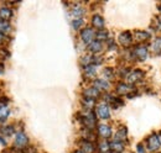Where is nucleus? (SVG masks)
<instances>
[{"label": "nucleus", "instance_id": "obj_29", "mask_svg": "<svg viewBox=\"0 0 161 153\" xmlns=\"http://www.w3.org/2000/svg\"><path fill=\"white\" fill-rule=\"evenodd\" d=\"M138 153H145V151H144V148H142V145H141V143L138 145Z\"/></svg>", "mask_w": 161, "mask_h": 153}, {"label": "nucleus", "instance_id": "obj_23", "mask_svg": "<svg viewBox=\"0 0 161 153\" xmlns=\"http://www.w3.org/2000/svg\"><path fill=\"white\" fill-rule=\"evenodd\" d=\"M96 37L98 38V41H105L108 38V32L105 30H99L97 34H96Z\"/></svg>", "mask_w": 161, "mask_h": 153}, {"label": "nucleus", "instance_id": "obj_15", "mask_svg": "<svg viewBox=\"0 0 161 153\" xmlns=\"http://www.w3.org/2000/svg\"><path fill=\"white\" fill-rule=\"evenodd\" d=\"M10 114V110L4 105V104H0V122H4Z\"/></svg>", "mask_w": 161, "mask_h": 153}, {"label": "nucleus", "instance_id": "obj_3", "mask_svg": "<svg viewBox=\"0 0 161 153\" xmlns=\"http://www.w3.org/2000/svg\"><path fill=\"white\" fill-rule=\"evenodd\" d=\"M133 53H134V57L136 58V59H139V61H145L146 57H147V50H146V47L145 46H140V45L134 48Z\"/></svg>", "mask_w": 161, "mask_h": 153}, {"label": "nucleus", "instance_id": "obj_16", "mask_svg": "<svg viewBox=\"0 0 161 153\" xmlns=\"http://www.w3.org/2000/svg\"><path fill=\"white\" fill-rule=\"evenodd\" d=\"M82 152L83 153H93L94 152V146L89 141H83L82 142Z\"/></svg>", "mask_w": 161, "mask_h": 153}, {"label": "nucleus", "instance_id": "obj_24", "mask_svg": "<svg viewBox=\"0 0 161 153\" xmlns=\"http://www.w3.org/2000/svg\"><path fill=\"white\" fill-rule=\"evenodd\" d=\"M125 137H126V129H120L115 135V140L117 141H123Z\"/></svg>", "mask_w": 161, "mask_h": 153}, {"label": "nucleus", "instance_id": "obj_21", "mask_svg": "<svg viewBox=\"0 0 161 153\" xmlns=\"http://www.w3.org/2000/svg\"><path fill=\"white\" fill-rule=\"evenodd\" d=\"M86 76H93L96 74V67L93 64H89V66H86V71H84Z\"/></svg>", "mask_w": 161, "mask_h": 153}, {"label": "nucleus", "instance_id": "obj_32", "mask_svg": "<svg viewBox=\"0 0 161 153\" xmlns=\"http://www.w3.org/2000/svg\"><path fill=\"white\" fill-rule=\"evenodd\" d=\"M73 153H83V152H82V151H80V150H77V151H75Z\"/></svg>", "mask_w": 161, "mask_h": 153}, {"label": "nucleus", "instance_id": "obj_9", "mask_svg": "<svg viewBox=\"0 0 161 153\" xmlns=\"http://www.w3.org/2000/svg\"><path fill=\"white\" fill-rule=\"evenodd\" d=\"M84 96L88 98V99H93L94 100L96 98L99 96V89H97L96 87L94 88H88V89L84 90Z\"/></svg>", "mask_w": 161, "mask_h": 153}, {"label": "nucleus", "instance_id": "obj_22", "mask_svg": "<svg viewBox=\"0 0 161 153\" xmlns=\"http://www.w3.org/2000/svg\"><path fill=\"white\" fill-rule=\"evenodd\" d=\"M72 14H73V16H76V18H80V16H83L84 10H83V8H80V6H75L73 10H72Z\"/></svg>", "mask_w": 161, "mask_h": 153}, {"label": "nucleus", "instance_id": "obj_18", "mask_svg": "<svg viewBox=\"0 0 161 153\" xmlns=\"http://www.w3.org/2000/svg\"><path fill=\"white\" fill-rule=\"evenodd\" d=\"M94 87L97 88V89H108L109 88V83L107 82V80H103V79H97L96 82H94Z\"/></svg>", "mask_w": 161, "mask_h": 153}, {"label": "nucleus", "instance_id": "obj_12", "mask_svg": "<svg viewBox=\"0 0 161 153\" xmlns=\"http://www.w3.org/2000/svg\"><path fill=\"white\" fill-rule=\"evenodd\" d=\"M92 25L96 29H103V26H104V19L102 18L101 15H94L92 18Z\"/></svg>", "mask_w": 161, "mask_h": 153}, {"label": "nucleus", "instance_id": "obj_25", "mask_svg": "<svg viewBox=\"0 0 161 153\" xmlns=\"http://www.w3.org/2000/svg\"><path fill=\"white\" fill-rule=\"evenodd\" d=\"M99 148H101V152L102 153H108L109 152V150H110V145L108 143V142H102L101 146H99Z\"/></svg>", "mask_w": 161, "mask_h": 153}, {"label": "nucleus", "instance_id": "obj_30", "mask_svg": "<svg viewBox=\"0 0 161 153\" xmlns=\"http://www.w3.org/2000/svg\"><path fill=\"white\" fill-rule=\"evenodd\" d=\"M158 20H159L158 22H159V25H160V26H159V29H161V18H158Z\"/></svg>", "mask_w": 161, "mask_h": 153}, {"label": "nucleus", "instance_id": "obj_19", "mask_svg": "<svg viewBox=\"0 0 161 153\" xmlns=\"http://www.w3.org/2000/svg\"><path fill=\"white\" fill-rule=\"evenodd\" d=\"M10 30H11V26H10L9 21H4V20L0 19V34L9 32Z\"/></svg>", "mask_w": 161, "mask_h": 153}, {"label": "nucleus", "instance_id": "obj_8", "mask_svg": "<svg viewBox=\"0 0 161 153\" xmlns=\"http://www.w3.org/2000/svg\"><path fill=\"white\" fill-rule=\"evenodd\" d=\"M98 134L103 138H109L112 136V130L108 125H99L98 126Z\"/></svg>", "mask_w": 161, "mask_h": 153}, {"label": "nucleus", "instance_id": "obj_31", "mask_svg": "<svg viewBox=\"0 0 161 153\" xmlns=\"http://www.w3.org/2000/svg\"><path fill=\"white\" fill-rule=\"evenodd\" d=\"M3 71H4V67H3V66H1V64H0V73H1V72H3Z\"/></svg>", "mask_w": 161, "mask_h": 153}, {"label": "nucleus", "instance_id": "obj_27", "mask_svg": "<svg viewBox=\"0 0 161 153\" xmlns=\"http://www.w3.org/2000/svg\"><path fill=\"white\" fill-rule=\"evenodd\" d=\"M82 25H83V20L82 19H77L72 22V26H73V29H75V30H78Z\"/></svg>", "mask_w": 161, "mask_h": 153}, {"label": "nucleus", "instance_id": "obj_20", "mask_svg": "<svg viewBox=\"0 0 161 153\" xmlns=\"http://www.w3.org/2000/svg\"><path fill=\"white\" fill-rule=\"evenodd\" d=\"M129 90H130V87L128 84H125V83H119L118 87H117V92L119 94H126Z\"/></svg>", "mask_w": 161, "mask_h": 153}, {"label": "nucleus", "instance_id": "obj_7", "mask_svg": "<svg viewBox=\"0 0 161 153\" xmlns=\"http://www.w3.org/2000/svg\"><path fill=\"white\" fill-rule=\"evenodd\" d=\"M29 140H27V136L24 134V132H19L15 136V145L18 147H25L27 145Z\"/></svg>", "mask_w": 161, "mask_h": 153}, {"label": "nucleus", "instance_id": "obj_1", "mask_svg": "<svg viewBox=\"0 0 161 153\" xmlns=\"http://www.w3.org/2000/svg\"><path fill=\"white\" fill-rule=\"evenodd\" d=\"M146 143H147V148H149V151H151V152H156V151H159L161 147V141H160V138H159V136H158L156 134H153L151 136H149Z\"/></svg>", "mask_w": 161, "mask_h": 153}, {"label": "nucleus", "instance_id": "obj_28", "mask_svg": "<svg viewBox=\"0 0 161 153\" xmlns=\"http://www.w3.org/2000/svg\"><path fill=\"white\" fill-rule=\"evenodd\" d=\"M83 103H84V105L88 106V108H92V106L94 105V100H93V99H88V98H86Z\"/></svg>", "mask_w": 161, "mask_h": 153}, {"label": "nucleus", "instance_id": "obj_13", "mask_svg": "<svg viewBox=\"0 0 161 153\" xmlns=\"http://www.w3.org/2000/svg\"><path fill=\"white\" fill-rule=\"evenodd\" d=\"M110 148H112L114 152L121 153L123 151H124V145H123V142H121V141H117V140H114V141L110 143Z\"/></svg>", "mask_w": 161, "mask_h": 153}, {"label": "nucleus", "instance_id": "obj_17", "mask_svg": "<svg viewBox=\"0 0 161 153\" xmlns=\"http://www.w3.org/2000/svg\"><path fill=\"white\" fill-rule=\"evenodd\" d=\"M150 37V34L149 32H145V31H136L135 32V40L139 41V42H142L145 40Z\"/></svg>", "mask_w": 161, "mask_h": 153}, {"label": "nucleus", "instance_id": "obj_11", "mask_svg": "<svg viewBox=\"0 0 161 153\" xmlns=\"http://www.w3.org/2000/svg\"><path fill=\"white\" fill-rule=\"evenodd\" d=\"M88 48H89V51L91 52H93V53H98V52H101L102 48H103V46H102V42L101 41H93L91 45H88Z\"/></svg>", "mask_w": 161, "mask_h": 153}, {"label": "nucleus", "instance_id": "obj_10", "mask_svg": "<svg viewBox=\"0 0 161 153\" xmlns=\"http://www.w3.org/2000/svg\"><path fill=\"white\" fill-rule=\"evenodd\" d=\"M13 16V11L9 8H1L0 9V19L4 21H9Z\"/></svg>", "mask_w": 161, "mask_h": 153}, {"label": "nucleus", "instance_id": "obj_4", "mask_svg": "<svg viewBox=\"0 0 161 153\" xmlns=\"http://www.w3.org/2000/svg\"><path fill=\"white\" fill-rule=\"evenodd\" d=\"M97 114L98 116L103 119V120H107L110 117V110H109V106L107 104H99L97 106Z\"/></svg>", "mask_w": 161, "mask_h": 153}, {"label": "nucleus", "instance_id": "obj_14", "mask_svg": "<svg viewBox=\"0 0 161 153\" xmlns=\"http://www.w3.org/2000/svg\"><path fill=\"white\" fill-rule=\"evenodd\" d=\"M83 121L88 127H92V126L96 125V116L93 113H88V115L86 117H83Z\"/></svg>", "mask_w": 161, "mask_h": 153}, {"label": "nucleus", "instance_id": "obj_26", "mask_svg": "<svg viewBox=\"0 0 161 153\" xmlns=\"http://www.w3.org/2000/svg\"><path fill=\"white\" fill-rule=\"evenodd\" d=\"M1 132H3L4 135H6V136L13 135V132H14L13 126H5V127H3V129H1Z\"/></svg>", "mask_w": 161, "mask_h": 153}, {"label": "nucleus", "instance_id": "obj_2", "mask_svg": "<svg viewBox=\"0 0 161 153\" xmlns=\"http://www.w3.org/2000/svg\"><path fill=\"white\" fill-rule=\"evenodd\" d=\"M94 36H96V34H94V31H93L91 27H87V29H84V30L80 32V38H82V41H83L86 45H91V43L93 42Z\"/></svg>", "mask_w": 161, "mask_h": 153}, {"label": "nucleus", "instance_id": "obj_6", "mask_svg": "<svg viewBox=\"0 0 161 153\" xmlns=\"http://www.w3.org/2000/svg\"><path fill=\"white\" fill-rule=\"evenodd\" d=\"M118 40H119V43L120 45H123V46H129L133 42V36H131V34L129 31H124V32H121L120 35H119Z\"/></svg>", "mask_w": 161, "mask_h": 153}, {"label": "nucleus", "instance_id": "obj_5", "mask_svg": "<svg viewBox=\"0 0 161 153\" xmlns=\"http://www.w3.org/2000/svg\"><path fill=\"white\" fill-rule=\"evenodd\" d=\"M142 76H144V73L141 72L140 69H135V71H131V72L128 74L126 79H128L129 83H135V82L141 80Z\"/></svg>", "mask_w": 161, "mask_h": 153}]
</instances>
